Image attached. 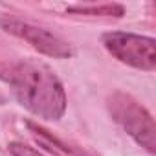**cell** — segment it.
Segmentation results:
<instances>
[{
  "label": "cell",
  "mask_w": 156,
  "mask_h": 156,
  "mask_svg": "<svg viewBox=\"0 0 156 156\" xmlns=\"http://www.w3.org/2000/svg\"><path fill=\"white\" fill-rule=\"evenodd\" d=\"M0 79L6 81L19 103L39 118L61 119L66 110V94L59 77L39 61H15L0 68Z\"/></svg>",
  "instance_id": "1"
},
{
  "label": "cell",
  "mask_w": 156,
  "mask_h": 156,
  "mask_svg": "<svg viewBox=\"0 0 156 156\" xmlns=\"http://www.w3.org/2000/svg\"><path fill=\"white\" fill-rule=\"evenodd\" d=\"M105 48L121 62L138 70L152 72L156 68V41L134 33L110 31L101 37Z\"/></svg>",
  "instance_id": "3"
},
{
  "label": "cell",
  "mask_w": 156,
  "mask_h": 156,
  "mask_svg": "<svg viewBox=\"0 0 156 156\" xmlns=\"http://www.w3.org/2000/svg\"><path fill=\"white\" fill-rule=\"evenodd\" d=\"M68 13L79 15H105V17H123L125 9L119 4H103V6H70Z\"/></svg>",
  "instance_id": "5"
},
{
  "label": "cell",
  "mask_w": 156,
  "mask_h": 156,
  "mask_svg": "<svg viewBox=\"0 0 156 156\" xmlns=\"http://www.w3.org/2000/svg\"><path fill=\"white\" fill-rule=\"evenodd\" d=\"M0 26L8 33H13L24 41H28L35 50H39L44 55H50L55 59H68L73 53L72 48L64 41H61L59 37H55L53 33H50L42 28L31 26V24L20 22V20H13V19H0Z\"/></svg>",
  "instance_id": "4"
},
{
  "label": "cell",
  "mask_w": 156,
  "mask_h": 156,
  "mask_svg": "<svg viewBox=\"0 0 156 156\" xmlns=\"http://www.w3.org/2000/svg\"><path fill=\"white\" fill-rule=\"evenodd\" d=\"M112 118L149 152H156V127L152 116L130 96L116 92L108 98Z\"/></svg>",
  "instance_id": "2"
},
{
  "label": "cell",
  "mask_w": 156,
  "mask_h": 156,
  "mask_svg": "<svg viewBox=\"0 0 156 156\" xmlns=\"http://www.w3.org/2000/svg\"><path fill=\"white\" fill-rule=\"evenodd\" d=\"M8 149H9V152H11L13 156H42V154H39L35 149H31V147H28V145H24V143H19V141H11V143L8 145Z\"/></svg>",
  "instance_id": "7"
},
{
  "label": "cell",
  "mask_w": 156,
  "mask_h": 156,
  "mask_svg": "<svg viewBox=\"0 0 156 156\" xmlns=\"http://www.w3.org/2000/svg\"><path fill=\"white\" fill-rule=\"evenodd\" d=\"M28 127H30V130H31L33 138H35L42 147H46L48 151H51V152H73L70 147H66L64 143H61L59 140H55L51 134H48V130H44V129L37 127L35 123L28 121Z\"/></svg>",
  "instance_id": "6"
}]
</instances>
